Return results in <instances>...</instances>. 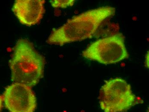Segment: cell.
I'll list each match as a JSON object with an SVG mask.
<instances>
[{"label":"cell","instance_id":"1","mask_svg":"<svg viewBox=\"0 0 149 112\" xmlns=\"http://www.w3.org/2000/svg\"><path fill=\"white\" fill-rule=\"evenodd\" d=\"M115 13V8L105 6L74 16L60 28L54 29L47 43L62 46L91 39L104 20Z\"/></svg>","mask_w":149,"mask_h":112},{"label":"cell","instance_id":"2","mask_svg":"<svg viewBox=\"0 0 149 112\" xmlns=\"http://www.w3.org/2000/svg\"><path fill=\"white\" fill-rule=\"evenodd\" d=\"M45 59L28 40L17 42L10 62L11 80L14 83L35 86L42 77Z\"/></svg>","mask_w":149,"mask_h":112},{"label":"cell","instance_id":"3","mask_svg":"<svg viewBox=\"0 0 149 112\" xmlns=\"http://www.w3.org/2000/svg\"><path fill=\"white\" fill-rule=\"evenodd\" d=\"M98 98L100 108L104 112H126L143 103L133 93L130 85L120 78L105 81Z\"/></svg>","mask_w":149,"mask_h":112},{"label":"cell","instance_id":"4","mask_svg":"<svg viewBox=\"0 0 149 112\" xmlns=\"http://www.w3.org/2000/svg\"><path fill=\"white\" fill-rule=\"evenodd\" d=\"M82 56L102 64H114L129 58L123 34L118 33L97 40L82 52Z\"/></svg>","mask_w":149,"mask_h":112},{"label":"cell","instance_id":"5","mask_svg":"<svg viewBox=\"0 0 149 112\" xmlns=\"http://www.w3.org/2000/svg\"><path fill=\"white\" fill-rule=\"evenodd\" d=\"M3 100L10 112H33L37 106L36 97L31 87L19 83L6 88Z\"/></svg>","mask_w":149,"mask_h":112},{"label":"cell","instance_id":"6","mask_svg":"<svg viewBox=\"0 0 149 112\" xmlns=\"http://www.w3.org/2000/svg\"><path fill=\"white\" fill-rule=\"evenodd\" d=\"M44 3L42 0H16L12 10L21 23L31 26L42 19Z\"/></svg>","mask_w":149,"mask_h":112},{"label":"cell","instance_id":"7","mask_svg":"<svg viewBox=\"0 0 149 112\" xmlns=\"http://www.w3.org/2000/svg\"><path fill=\"white\" fill-rule=\"evenodd\" d=\"M75 1L74 0L70 1H51L50 3L52 6L54 8H67L68 7L73 6Z\"/></svg>","mask_w":149,"mask_h":112},{"label":"cell","instance_id":"8","mask_svg":"<svg viewBox=\"0 0 149 112\" xmlns=\"http://www.w3.org/2000/svg\"><path fill=\"white\" fill-rule=\"evenodd\" d=\"M145 65H146V67H149V51L146 54V58H145Z\"/></svg>","mask_w":149,"mask_h":112},{"label":"cell","instance_id":"9","mask_svg":"<svg viewBox=\"0 0 149 112\" xmlns=\"http://www.w3.org/2000/svg\"><path fill=\"white\" fill-rule=\"evenodd\" d=\"M3 98L1 97L0 96V112L1 110L2 106Z\"/></svg>","mask_w":149,"mask_h":112}]
</instances>
